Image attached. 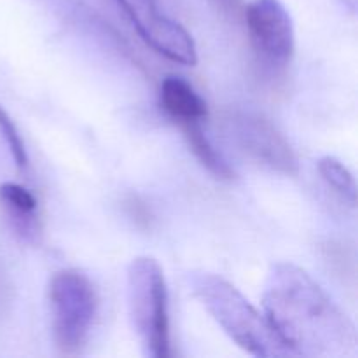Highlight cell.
Segmentation results:
<instances>
[{"mask_svg":"<svg viewBox=\"0 0 358 358\" xmlns=\"http://www.w3.org/2000/svg\"><path fill=\"white\" fill-rule=\"evenodd\" d=\"M262 308L292 357L358 355V331L352 318L306 269L294 262H276L269 268Z\"/></svg>","mask_w":358,"mask_h":358,"instance_id":"6da1fadb","label":"cell"},{"mask_svg":"<svg viewBox=\"0 0 358 358\" xmlns=\"http://www.w3.org/2000/svg\"><path fill=\"white\" fill-rule=\"evenodd\" d=\"M189 287L217 325L243 352L259 358L292 357L266 315L226 278L215 273L192 271L189 273Z\"/></svg>","mask_w":358,"mask_h":358,"instance_id":"7a4b0ae2","label":"cell"},{"mask_svg":"<svg viewBox=\"0 0 358 358\" xmlns=\"http://www.w3.org/2000/svg\"><path fill=\"white\" fill-rule=\"evenodd\" d=\"M126 294L131 327L143 357H170L168 285L159 262L149 255L133 259L126 271Z\"/></svg>","mask_w":358,"mask_h":358,"instance_id":"3957f363","label":"cell"},{"mask_svg":"<svg viewBox=\"0 0 358 358\" xmlns=\"http://www.w3.org/2000/svg\"><path fill=\"white\" fill-rule=\"evenodd\" d=\"M52 341L63 355H79L90 343L100 308L96 285L80 269H62L49 280Z\"/></svg>","mask_w":358,"mask_h":358,"instance_id":"277c9868","label":"cell"},{"mask_svg":"<svg viewBox=\"0 0 358 358\" xmlns=\"http://www.w3.org/2000/svg\"><path fill=\"white\" fill-rule=\"evenodd\" d=\"M224 121L231 140L255 163L289 177L299 173L292 145L268 117L257 112L233 110Z\"/></svg>","mask_w":358,"mask_h":358,"instance_id":"5b68a950","label":"cell"},{"mask_svg":"<svg viewBox=\"0 0 358 358\" xmlns=\"http://www.w3.org/2000/svg\"><path fill=\"white\" fill-rule=\"evenodd\" d=\"M138 31L140 38L157 55L178 65L194 66L198 49L192 35L163 10L161 0H115Z\"/></svg>","mask_w":358,"mask_h":358,"instance_id":"8992f818","label":"cell"},{"mask_svg":"<svg viewBox=\"0 0 358 358\" xmlns=\"http://www.w3.org/2000/svg\"><path fill=\"white\" fill-rule=\"evenodd\" d=\"M243 21L254 51L268 65L287 66L296 52V30L289 9L280 0H252Z\"/></svg>","mask_w":358,"mask_h":358,"instance_id":"52a82bcc","label":"cell"},{"mask_svg":"<svg viewBox=\"0 0 358 358\" xmlns=\"http://www.w3.org/2000/svg\"><path fill=\"white\" fill-rule=\"evenodd\" d=\"M159 107L178 124L201 122L208 115V105L189 80L180 76H166L161 80Z\"/></svg>","mask_w":358,"mask_h":358,"instance_id":"ba28073f","label":"cell"},{"mask_svg":"<svg viewBox=\"0 0 358 358\" xmlns=\"http://www.w3.org/2000/svg\"><path fill=\"white\" fill-rule=\"evenodd\" d=\"M0 205L14 233L24 241H37L41 236L38 201L34 192L16 182L0 185Z\"/></svg>","mask_w":358,"mask_h":358,"instance_id":"9c48e42d","label":"cell"},{"mask_svg":"<svg viewBox=\"0 0 358 358\" xmlns=\"http://www.w3.org/2000/svg\"><path fill=\"white\" fill-rule=\"evenodd\" d=\"M180 128L182 131H184L185 140H187L189 149L194 154L196 159L203 164V168H206V170H208L213 177L219 178V180H233V168L229 166L226 157L215 149V145L210 142L206 133L203 131L201 122H185Z\"/></svg>","mask_w":358,"mask_h":358,"instance_id":"30bf717a","label":"cell"},{"mask_svg":"<svg viewBox=\"0 0 358 358\" xmlns=\"http://www.w3.org/2000/svg\"><path fill=\"white\" fill-rule=\"evenodd\" d=\"M318 171L325 184L350 206L357 205V182L352 171L332 156H324L318 159Z\"/></svg>","mask_w":358,"mask_h":358,"instance_id":"8fae6325","label":"cell"},{"mask_svg":"<svg viewBox=\"0 0 358 358\" xmlns=\"http://www.w3.org/2000/svg\"><path fill=\"white\" fill-rule=\"evenodd\" d=\"M0 135L6 140V145L9 147L10 156H13L14 163L20 170H24L28 166V154L24 149V143L21 140L20 131H17L16 124L13 122V119L9 117L6 110L0 105Z\"/></svg>","mask_w":358,"mask_h":358,"instance_id":"7c38bea8","label":"cell"},{"mask_svg":"<svg viewBox=\"0 0 358 358\" xmlns=\"http://www.w3.org/2000/svg\"><path fill=\"white\" fill-rule=\"evenodd\" d=\"M213 7H215L217 13L220 16H224L226 20L231 21H238L243 20V13H245V0H210Z\"/></svg>","mask_w":358,"mask_h":358,"instance_id":"4fadbf2b","label":"cell"},{"mask_svg":"<svg viewBox=\"0 0 358 358\" xmlns=\"http://www.w3.org/2000/svg\"><path fill=\"white\" fill-rule=\"evenodd\" d=\"M161 2H164L168 7H171L173 10H180V7H182V0H161Z\"/></svg>","mask_w":358,"mask_h":358,"instance_id":"5bb4252c","label":"cell"}]
</instances>
